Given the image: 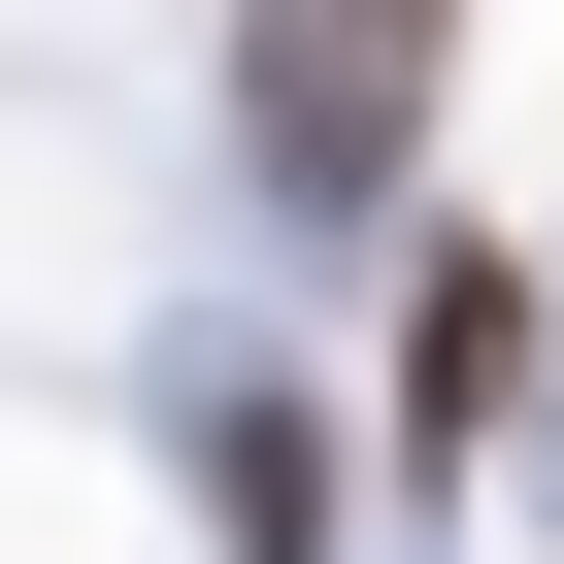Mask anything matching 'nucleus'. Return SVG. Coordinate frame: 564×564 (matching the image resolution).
Listing matches in <instances>:
<instances>
[{"mask_svg": "<svg viewBox=\"0 0 564 564\" xmlns=\"http://www.w3.org/2000/svg\"><path fill=\"white\" fill-rule=\"evenodd\" d=\"M232 133L300 166V199H366L432 133V0H265V34H232Z\"/></svg>", "mask_w": 564, "mask_h": 564, "instance_id": "f257e3e1", "label": "nucleus"}, {"mask_svg": "<svg viewBox=\"0 0 564 564\" xmlns=\"http://www.w3.org/2000/svg\"><path fill=\"white\" fill-rule=\"evenodd\" d=\"M498 366H531V265H432V300H399V399H432V432H498Z\"/></svg>", "mask_w": 564, "mask_h": 564, "instance_id": "f03ea898", "label": "nucleus"}]
</instances>
